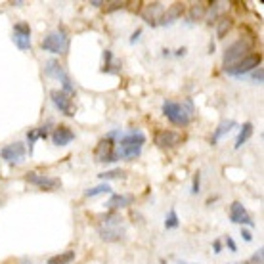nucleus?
Instances as JSON below:
<instances>
[{
	"instance_id": "obj_18",
	"label": "nucleus",
	"mask_w": 264,
	"mask_h": 264,
	"mask_svg": "<svg viewBox=\"0 0 264 264\" xmlns=\"http://www.w3.org/2000/svg\"><path fill=\"white\" fill-rule=\"evenodd\" d=\"M234 127H236V121H232V119H230V121H222L219 127H217V131L213 132V138H211V142H213V144H217L220 138H224L228 132L234 129Z\"/></svg>"
},
{
	"instance_id": "obj_33",
	"label": "nucleus",
	"mask_w": 264,
	"mask_h": 264,
	"mask_svg": "<svg viewBox=\"0 0 264 264\" xmlns=\"http://www.w3.org/2000/svg\"><path fill=\"white\" fill-rule=\"evenodd\" d=\"M226 245H228V247H230V251H238V247H236V242H234V240H232V238H230V236H228V238H226Z\"/></svg>"
},
{
	"instance_id": "obj_7",
	"label": "nucleus",
	"mask_w": 264,
	"mask_h": 264,
	"mask_svg": "<svg viewBox=\"0 0 264 264\" xmlns=\"http://www.w3.org/2000/svg\"><path fill=\"white\" fill-rule=\"evenodd\" d=\"M69 48V39L64 31H56L50 33L48 37H44L43 41V50L52 52V54H66Z\"/></svg>"
},
{
	"instance_id": "obj_25",
	"label": "nucleus",
	"mask_w": 264,
	"mask_h": 264,
	"mask_svg": "<svg viewBox=\"0 0 264 264\" xmlns=\"http://www.w3.org/2000/svg\"><path fill=\"white\" fill-rule=\"evenodd\" d=\"M178 224H180L178 215H176L175 209H171L169 215H167V220H165V228H167V230H173V228H178Z\"/></svg>"
},
{
	"instance_id": "obj_36",
	"label": "nucleus",
	"mask_w": 264,
	"mask_h": 264,
	"mask_svg": "<svg viewBox=\"0 0 264 264\" xmlns=\"http://www.w3.org/2000/svg\"><path fill=\"white\" fill-rule=\"evenodd\" d=\"M213 247H215V253H220V251H222V243H220L219 240L213 243Z\"/></svg>"
},
{
	"instance_id": "obj_28",
	"label": "nucleus",
	"mask_w": 264,
	"mask_h": 264,
	"mask_svg": "<svg viewBox=\"0 0 264 264\" xmlns=\"http://www.w3.org/2000/svg\"><path fill=\"white\" fill-rule=\"evenodd\" d=\"M27 140H29V154H33V146H35V142L39 140V134H37V129H33V131L27 132Z\"/></svg>"
},
{
	"instance_id": "obj_31",
	"label": "nucleus",
	"mask_w": 264,
	"mask_h": 264,
	"mask_svg": "<svg viewBox=\"0 0 264 264\" xmlns=\"http://www.w3.org/2000/svg\"><path fill=\"white\" fill-rule=\"evenodd\" d=\"M125 6H127V2H110L106 10H108V12H113V10H121V8H125Z\"/></svg>"
},
{
	"instance_id": "obj_8",
	"label": "nucleus",
	"mask_w": 264,
	"mask_h": 264,
	"mask_svg": "<svg viewBox=\"0 0 264 264\" xmlns=\"http://www.w3.org/2000/svg\"><path fill=\"white\" fill-rule=\"evenodd\" d=\"M25 154H27V152H25V146H23L22 142H14V144L2 148L0 157H2L8 165H20L23 159H25Z\"/></svg>"
},
{
	"instance_id": "obj_11",
	"label": "nucleus",
	"mask_w": 264,
	"mask_h": 264,
	"mask_svg": "<svg viewBox=\"0 0 264 264\" xmlns=\"http://www.w3.org/2000/svg\"><path fill=\"white\" fill-rule=\"evenodd\" d=\"M182 142V136L173 131H161L155 134V144L159 148H175Z\"/></svg>"
},
{
	"instance_id": "obj_21",
	"label": "nucleus",
	"mask_w": 264,
	"mask_h": 264,
	"mask_svg": "<svg viewBox=\"0 0 264 264\" xmlns=\"http://www.w3.org/2000/svg\"><path fill=\"white\" fill-rule=\"evenodd\" d=\"M73 259H75V251H66V253L58 255V257H52L48 261V264H69Z\"/></svg>"
},
{
	"instance_id": "obj_32",
	"label": "nucleus",
	"mask_w": 264,
	"mask_h": 264,
	"mask_svg": "<svg viewBox=\"0 0 264 264\" xmlns=\"http://www.w3.org/2000/svg\"><path fill=\"white\" fill-rule=\"evenodd\" d=\"M199 186H201V175L194 176V184H192V194H199Z\"/></svg>"
},
{
	"instance_id": "obj_6",
	"label": "nucleus",
	"mask_w": 264,
	"mask_h": 264,
	"mask_svg": "<svg viewBox=\"0 0 264 264\" xmlns=\"http://www.w3.org/2000/svg\"><path fill=\"white\" fill-rule=\"evenodd\" d=\"M261 64H263V56H261V54H249V56H245L243 60H240L238 64L226 67L224 71H226L228 75H236V77H242L243 73H249V71H253V69L261 67Z\"/></svg>"
},
{
	"instance_id": "obj_3",
	"label": "nucleus",
	"mask_w": 264,
	"mask_h": 264,
	"mask_svg": "<svg viewBox=\"0 0 264 264\" xmlns=\"http://www.w3.org/2000/svg\"><path fill=\"white\" fill-rule=\"evenodd\" d=\"M121 131H111L106 138H102L96 146V152L94 157L98 163H113L117 161V155H115V146H117V140L121 138Z\"/></svg>"
},
{
	"instance_id": "obj_23",
	"label": "nucleus",
	"mask_w": 264,
	"mask_h": 264,
	"mask_svg": "<svg viewBox=\"0 0 264 264\" xmlns=\"http://www.w3.org/2000/svg\"><path fill=\"white\" fill-rule=\"evenodd\" d=\"M111 188L108 184H100V186H96V188H90L85 192V196L87 198H96V196H102V194H110Z\"/></svg>"
},
{
	"instance_id": "obj_4",
	"label": "nucleus",
	"mask_w": 264,
	"mask_h": 264,
	"mask_svg": "<svg viewBox=\"0 0 264 264\" xmlns=\"http://www.w3.org/2000/svg\"><path fill=\"white\" fill-rule=\"evenodd\" d=\"M251 48H253V39L251 37H242L232 46H228L226 48V54H224V69L234 66V64H238L245 56H249Z\"/></svg>"
},
{
	"instance_id": "obj_19",
	"label": "nucleus",
	"mask_w": 264,
	"mask_h": 264,
	"mask_svg": "<svg viewBox=\"0 0 264 264\" xmlns=\"http://www.w3.org/2000/svg\"><path fill=\"white\" fill-rule=\"evenodd\" d=\"M253 136V123H245L242 127V131L238 134V140H236V150H240L243 144Z\"/></svg>"
},
{
	"instance_id": "obj_2",
	"label": "nucleus",
	"mask_w": 264,
	"mask_h": 264,
	"mask_svg": "<svg viewBox=\"0 0 264 264\" xmlns=\"http://www.w3.org/2000/svg\"><path fill=\"white\" fill-rule=\"evenodd\" d=\"M163 113H165V117H167L173 125H176V127H186V125H190V121H192L194 108H192V102L180 104V102L167 100V102H163Z\"/></svg>"
},
{
	"instance_id": "obj_9",
	"label": "nucleus",
	"mask_w": 264,
	"mask_h": 264,
	"mask_svg": "<svg viewBox=\"0 0 264 264\" xmlns=\"http://www.w3.org/2000/svg\"><path fill=\"white\" fill-rule=\"evenodd\" d=\"M27 182L37 186V188H41V190H46V192H52V190L60 188V180L58 178L41 175V173H29L27 175Z\"/></svg>"
},
{
	"instance_id": "obj_39",
	"label": "nucleus",
	"mask_w": 264,
	"mask_h": 264,
	"mask_svg": "<svg viewBox=\"0 0 264 264\" xmlns=\"http://www.w3.org/2000/svg\"><path fill=\"white\" fill-rule=\"evenodd\" d=\"M238 264H243V263H238Z\"/></svg>"
},
{
	"instance_id": "obj_27",
	"label": "nucleus",
	"mask_w": 264,
	"mask_h": 264,
	"mask_svg": "<svg viewBox=\"0 0 264 264\" xmlns=\"http://www.w3.org/2000/svg\"><path fill=\"white\" fill-rule=\"evenodd\" d=\"M14 33H20V35L31 37V29H29L27 23H16V25H14Z\"/></svg>"
},
{
	"instance_id": "obj_24",
	"label": "nucleus",
	"mask_w": 264,
	"mask_h": 264,
	"mask_svg": "<svg viewBox=\"0 0 264 264\" xmlns=\"http://www.w3.org/2000/svg\"><path fill=\"white\" fill-rule=\"evenodd\" d=\"M205 12H207V6H205L203 2H198V4H194V6H192V10H190V18H192V20H201V18L205 16Z\"/></svg>"
},
{
	"instance_id": "obj_15",
	"label": "nucleus",
	"mask_w": 264,
	"mask_h": 264,
	"mask_svg": "<svg viewBox=\"0 0 264 264\" xmlns=\"http://www.w3.org/2000/svg\"><path fill=\"white\" fill-rule=\"evenodd\" d=\"M44 73H46V77H52V79H58V81H62L64 77H67L64 66H62L60 62H56V60H48V62H46Z\"/></svg>"
},
{
	"instance_id": "obj_12",
	"label": "nucleus",
	"mask_w": 264,
	"mask_h": 264,
	"mask_svg": "<svg viewBox=\"0 0 264 264\" xmlns=\"http://www.w3.org/2000/svg\"><path fill=\"white\" fill-rule=\"evenodd\" d=\"M163 14H165V6L161 2H154V4H148L146 6V10L142 12V18L150 23V25H159Z\"/></svg>"
},
{
	"instance_id": "obj_13",
	"label": "nucleus",
	"mask_w": 264,
	"mask_h": 264,
	"mask_svg": "<svg viewBox=\"0 0 264 264\" xmlns=\"http://www.w3.org/2000/svg\"><path fill=\"white\" fill-rule=\"evenodd\" d=\"M230 220L236 222V224H247V226H253V220L247 215L245 207H243L240 201H234L232 207H230Z\"/></svg>"
},
{
	"instance_id": "obj_35",
	"label": "nucleus",
	"mask_w": 264,
	"mask_h": 264,
	"mask_svg": "<svg viewBox=\"0 0 264 264\" xmlns=\"http://www.w3.org/2000/svg\"><path fill=\"white\" fill-rule=\"evenodd\" d=\"M140 35H142V29H136L134 33H132V39H131V43H136L138 39H140Z\"/></svg>"
},
{
	"instance_id": "obj_34",
	"label": "nucleus",
	"mask_w": 264,
	"mask_h": 264,
	"mask_svg": "<svg viewBox=\"0 0 264 264\" xmlns=\"http://www.w3.org/2000/svg\"><path fill=\"white\" fill-rule=\"evenodd\" d=\"M242 236L245 242H251V240H253V234H251L249 230H242Z\"/></svg>"
},
{
	"instance_id": "obj_14",
	"label": "nucleus",
	"mask_w": 264,
	"mask_h": 264,
	"mask_svg": "<svg viewBox=\"0 0 264 264\" xmlns=\"http://www.w3.org/2000/svg\"><path fill=\"white\" fill-rule=\"evenodd\" d=\"M75 140V132L71 131L69 127H58L56 131L52 132V142L56 146H67Z\"/></svg>"
},
{
	"instance_id": "obj_38",
	"label": "nucleus",
	"mask_w": 264,
	"mask_h": 264,
	"mask_svg": "<svg viewBox=\"0 0 264 264\" xmlns=\"http://www.w3.org/2000/svg\"><path fill=\"white\" fill-rule=\"evenodd\" d=\"M186 54V48H180V50H176V56H184Z\"/></svg>"
},
{
	"instance_id": "obj_5",
	"label": "nucleus",
	"mask_w": 264,
	"mask_h": 264,
	"mask_svg": "<svg viewBox=\"0 0 264 264\" xmlns=\"http://www.w3.org/2000/svg\"><path fill=\"white\" fill-rule=\"evenodd\" d=\"M98 234L104 242H119L125 236V228L121 226V220L117 217H108L98 226Z\"/></svg>"
},
{
	"instance_id": "obj_37",
	"label": "nucleus",
	"mask_w": 264,
	"mask_h": 264,
	"mask_svg": "<svg viewBox=\"0 0 264 264\" xmlns=\"http://www.w3.org/2000/svg\"><path fill=\"white\" fill-rule=\"evenodd\" d=\"M90 6H98V8H100V6H106V2H100V0H92V2H90Z\"/></svg>"
},
{
	"instance_id": "obj_1",
	"label": "nucleus",
	"mask_w": 264,
	"mask_h": 264,
	"mask_svg": "<svg viewBox=\"0 0 264 264\" xmlns=\"http://www.w3.org/2000/svg\"><path fill=\"white\" fill-rule=\"evenodd\" d=\"M146 144V134L138 129H132V131L121 134V138L117 140V146H115V155L117 159H136L142 154V148Z\"/></svg>"
},
{
	"instance_id": "obj_26",
	"label": "nucleus",
	"mask_w": 264,
	"mask_h": 264,
	"mask_svg": "<svg viewBox=\"0 0 264 264\" xmlns=\"http://www.w3.org/2000/svg\"><path fill=\"white\" fill-rule=\"evenodd\" d=\"M123 176H125V173L117 169V171H108V173H102V175H100V178H102V180H113V178H123Z\"/></svg>"
},
{
	"instance_id": "obj_30",
	"label": "nucleus",
	"mask_w": 264,
	"mask_h": 264,
	"mask_svg": "<svg viewBox=\"0 0 264 264\" xmlns=\"http://www.w3.org/2000/svg\"><path fill=\"white\" fill-rule=\"evenodd\" d=\"M251 79L255 81V83H263V67H257V69H253V73H251Z\"/></svg>"
},
{
	"instance_id": "obj_10",
	"label": "nucleus",
	"mask_w": 264,
	"mask_h": 264,
	"mask_svg": "<svg viewBox=\"0 0 264 264\" xmlns=\"http://www.w3.org/2000/svg\"><path fill=\"white\" fill-rule=\"evenodd\" d=\"M50 96H52L54 106L62 111L64 115H67V117H73V115H75V110H73V98H71L69 94L62 92V90H54Z\"/></svg>"
},
{
	"instance_id": "obj_17",
	"label": "nucleus",
	"mask_w": 264,
	"mask_h": 264,
	"mask_svg": "<svg viewBox=\"0 0 264 264\" xmlns=\"http://www.w3.org/2000/svg\"><path fill=\"white\" fill-rule=\"evenodd\" d=\"M182 14H184V6H182V4H173V6L163 14L159 25H171V23H175Z\"/></svg>"
},
{
	"instance_id": "obj_22",
	"label": "nucleus",
	"mask_w": 264,
	"mask_h": 264,
	"mask_svg": "<svg viewBox=\"0 0 264 264\" xmlns=\"http://www.w3.org/2000/svg\"><path fill=\"white\" fill-rule=\"evenodd\" d=\"M14 43L20 50H31V37L27 35H20V33H14Z\"/></svg>"
},
{
	"instance_id": "obj_29",
	"label": "nucleus",
	"mask_w": 264,
	"mask_h": 264,
	"mask_svg": "<svg viewBox=\"0 0 264 264\" xmlns=\"http://www.w3.org/2000/svg\"><path fill=\"white\" fill-rule=\"evenodd\" d=\"M249 264H264V249H259V251L251 257Z\"/></svg>"
},
{
	"instance_id": "obj_20",
	"label": "nucleus",
	"mask_w": 264,
	"mask_h": 264,
	"mask_svg": "<svg viewBox=\"0 0 264 264\" xmlns=\"http://www.w3.org/2000/svg\"><path fill=\"white\" fill-rule=\"evenodd\" d=\"M230 29H232V20L226 18V16L219 18V22H217V37H219V39H224Z\"/></svg>"
},
{
	"instance_id": "obj_16",
	"label": "nucleus",
	"mask_w": 264,
	"mask_h": 264,
	"mask_svg": "<svg viewBox=\"0 0 264 264\" xmlns=\"http://www.w3.org/2000/svg\"><path fill=\"white\" fill-rule=\"evenodd\" d=\"M132 201H134L132 196H127V194H115V196H111V199L106 203V207L111 209V211H115V209H125V207L132 205Z\"/></svg>"
}]
</instances>
